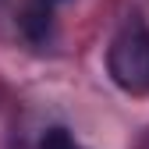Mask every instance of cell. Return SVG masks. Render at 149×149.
<instances>
[{"instance_id":"obj_1","label":"cell","mask_w":149,"mask_h":149,"mask_svg":"<svg viewBox=\"0 0 149 149\" xmlns=\"http://www.w3.org/2000/svg\"><path fill=\"white\" fill-rule=\"evenodd\" d=\"M107 71L128 96H149V25L139 14L114 32L107 46Z\"/></svg>"},{"instance_id":"obj_2","label":"cell","mask_w":149,"mask_h":149,"mask_svg":"<svg viewBox=\"0 0 149 149\" xmlns=\"http://www.w3.org/2000/svg\"><path fill=\"white\" fill-rule=\"evenodd\" d=\"M53 7L57 0H29L25 11H22V29L32 43H43L50 39V29H53Z\"/></svg>"},{"instance_id":"obj_3","label":"cell","mask_w":149,"mask_h":149,"mask_svg":"<svg viewBox=\"0 0 149 149\" xmlns=\"http://www.w3.org/2000/svg\"><path fill=\"white\" fill-rule=\"evenodd\" d=\"M25 149H85V146L74 139L64 124H46V128L36 132V139H32Z\"/></svg>"}]
</instances>
